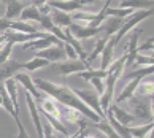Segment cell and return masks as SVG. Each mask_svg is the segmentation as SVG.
Returning <instances> with one entry per match:
<instances>
[{
  "instance_id": "cell-1",
  "label": "cell",
  "mask_w": 154,
  "mask_h": 138,
  "mask_svg": "<svg viewBox=\"0 0 154 138\" xmlns=\"http://www.w3.org/2000/svg\"><path fill=\"white\" fill-rule=\"evenodd\" d=\"M33 84H35L38 87V90H42L45 95L51 97L57 105L73 108V110L81 113L84 118L91 119L94 124L102 121L89 106H86L81 100L78 99V97L75 95V92L72 90V87H67L65 84H57V83H53V81H46V79H43V78H35Z\"/></svg>"
},
{
  "instance_id": "cell-2",
  "label": "cell",
  "mask_w": 154,
  "mask_h": 138,
  "mask_svg": "<svg viewBox=\"0 0 154 138\" xmlns=\"http://www.w3.org/2000/svg\"><path fill=\"white\" fill-rule=\"evenodd\" d=\"M129 106V110L132 111L130 114L135 118L137 122H152V97L149 99V102L145 99H140V97H130V99L125 102Z\"/></svg>"
},
{
  "instance_id": "cell-3",
  "label": "cell",
  "mask_w": 154,
  "mask_h": 138,
  "mask_svg": "<svg viewBox=\"0 0 154 138\" xmlns=\"http://www.w3.org/2000/svg\"><path fill=\"white\" fill-rule=\"evenodd\" d=\"M154 14V11L152 8L151 10H135L130 16H127V18H124V22H122V26L121 29L118 30V33L115 37H113V40H115V43L118 44L119 41L122 40V37L127 33L129 30H132V29L137 26V24H140L141 21H145L146 18H151V16Z\"/></svg>"
},
{
  "instance_id": "cell-4",
  "label": "cell",
  "mask_w": 154,
  "mask_h": 138,
  "mask_svg": "<svg viewBox=\"0 0 154 138\" xmlns=\"http://www.w3.org/2000/svg\"><path fill=\"white\" fill-rule=\"evenodd\" d=\"M72 90L75 92V95L78 97V99L81 100L86 106H89L91 110H92L100 119H106L105 113L102 111V108H100L99 94H97L94 89H75V87H73Z\"/></svg>"
},
{
  "instance_id": "cell-5",
  "label": "cell",
  "mask_w": 154,
  "mask_h": 138,
  "mask_svg": "<svg viewBox=\"0 0 154 138\" xmlns=\"http://www.w3.org/2000/svg\"><path fill=\"white\" fill-rule=\"evenodd\" d=\"M54 70L60 73L62 76H68L72 73H79V72H84V70H89L86 62L81 60V59H68L64 62H57L54 65Z\"/></svg>"
},
{
  "instance_id": "cell-6",
  "label": "cell",
  "mask_w": 154,
  "mask_h": 138,
  "mask_svg": "<svg viewBox=\"0 0 154 138\" xmlns=\"http://www.w3.org/2000/svg\"><path fill=\"white\" fill-rule=\"evenodd\" d=\"M68 30H70L72 37L78 40V41H81V40H88V38H92L95 35H99V33L103 30V27H88V26H81V24H76V22H72L70 26H68Z\"/></svg>"
},
{
  "instance_id": "cell-7",
  "label": "cell",
  "mask_w": 154,
  "mask_h": 138,
  "mask_svg": "<svg viewBox=\"0 0 154 138\" xmlns=\"http://www.w3.org/2000/svg\"><path fill=\"white\" fill-rule=\"evenodd\" d=\"M14 79H16V83H21L22 87H24V90L29 92V94L33 97L35 103H38V102L45 97V94H43L42 90H38V87L33 84V79H32L27 73H16V75H14Z\"/></svg>"
},
{
  "instance_id": "cell-8",
  "label": "cell",
  "mask_w": 154,
  "mask_h": 138,
  "mask_svg": "<svg viewBox=\"0 0 154 138\" xmlns=\"http://www.w3.org/2000/svg\"><path fill=\"white\" fill-rule=\"evenodd\" d=\"M48 5L54 10H59V11H64V13H76V11H91L86 10V7H83L78 0H51L48 2Z\"/></svg>"
},
{
  "instance_id": "cell-9",
  "label": "cell",
  "mask_w": 154,
  "mask_h": 138,
  "mask_svg": "<svg viewBox=\"0 0 154 138\" xmlns=\"http://www.w3.org/2000/svg\"><path fill=\"white\" fill-rule=\"evenodd\" d=\"M24 95H26V102H27V106H29V113H30V118H32V122H33V127L37 130V138H43V124H42V119H40V113H38V106L33 97L29 94V92L24 90Z\"/></svg>"
},
{
  "instance_id": "cell-10",
  "label": "cell",
  "mask_w": 154,
  "mask_h": 138,
  "mask_svg": "<svg viewBox=\"0 0 154 138\" xmlns=\"http://www.w3.org/2000/svg\"><path fill=\"white\" fill-rule=\"evenodd\" d=\"M24 68V62L18 60H11L8 59L7 62L0 64V81H5L8 78H13L16 73H19V70Z\"/></svg>"
},
{
  "instance_id": "cell-11",
  "label": "cell",
  "mask_w": 154,
  "mask_h": 138,
  "mask_svg": "<svg viewBox=\"0 0 154 138\" xmlns=\"http://www.w3.org/2000/svg\"><path fill=\"white\" fill-rule=\"evenodd\" d=\"M143 33V29H137V30L132 32V35H130V40L127 43V51H125V56H127V60H125V65H130L134 67V60H135V56L138 54V51H137V43H138V38L140 35Z\"/></svg>"
},
{
  "instance_id": "cell-12",
  "label": "cell",
  "mask_w": 154,
  "mask_h": 138,
  "mask_svg": "<svg viewBox=\"0 0 154 138\" xmlns=\"http://www.w3.org/2000/svg\"><path fill=\"white\" fill-rule=\"evenodd\" d=\"M115 48H116V43H115V40H113V37H110L103 51H102V54H100V70L106 72V68L111 65L113 56H115Z\"/></svg>"
},
{
  "instance_id": "cell-13",
  "label": "cell",
  "mask_w": 154,
  "mask_h": 138,
  "mask_svg": "<svg viewBox=\"0 0 154 138\" xmlns=\"http://www.w3.org/2000/svg\"><path fill=\"white\" fill-rule=\"evenodd\" d=\"M35 57H42V59H46L49 62H57V60H62L65 57V53H64V46H49L46 49H42L35 54Z\"/></svg>"
},
{
  "instance_id": "cell-14",
  "label": "cell",
  "mask_w": 154,
  "mask_h": 138,
  "mask_svg": "<svg viewBox=\"0 0 154 138\" xmlns=\"http://www.w3.org/2000/svg\"><path fill=\"white\" fill-rule=\"evenodd\" d=\"M108 110L111 111V114H113V118H115L119 124H122V125H125V127H129L130 124H134V122H137L135 121V118L130 114L129 111H125L124 108H121V106H118V105H115V103H111L110 105V108Z\"/></svg>"
},
{
  "instance_id": "cell-15",
  "label": "cell",
  "mask_w": 154,
  "mask_h": 138,
  "mask_svg": "<svg viewBox=\"0 0 154 138\" xmlns=\"http://www.w3.org/2000/svg\"><path fill=\"white\" fill-rule=\"evenodd\" d=\"M140 79L141 78H134V79H129V83H127V86L122 89V92L119 94L116 99H115V105H118V106H121L122 103H125L130 97H134V94H135V89H137V86H138V83H140Z\"/></svg>"
},
{
  "instance_id": "cell-16",
  "label": "cell",
  "mask_w": 154,
  "mask_h": 138,
  "mask_svg": "<svg viewBox=\"0 0 154 138\" xmlns=\"http://www.w3.org/2000/svg\"><path fill=\"white\" fill-rule=\"evenodd\" d=\"M122 22H124V19L115 18V16H110V18H106L103 22H102V27H103V32H105L103 37H106V38L115 37L116 33H118V30L121 29Z\"/></svg>"
},
{
  "instance_id": "cell-17",
  "label": "cell",
  "mask_w": 154,
  "mask_h": 138,
  "mask_svg": "<svg viewBox=\"0 0 154 138\" xmlns=\"http://www.w3.org/2000/svg\"><path fill=\"white\" fill-rule=\"evenodd\" d=\"M27 7L26 3L19 2V0H7V11H5V16L10 21H14L16 18H19L21 11Z\"/></svg>"
},
{
  "instance_id": "cell-18",
  "label": "cell",
  "mask_w": 154,
  "mask_h": 138,
  "mask_svg": "<svg viewBox=\"0 0 154 138\" xmlns=\"http://www.w3.org/2000/svg\"><path fill=\"white\" fill-rule=\"evenodd\" d=\"M59 111H60V121L65 124H78L83 116L79 111L68 106H62V105H59Z\"/></svg>"
},
{
  "instance_id": "cell-19",
  "label": "cell",
  "mask_w": 154,
  "mask_h": 138,
  "mask_svg": "<svg viewBox=\"0 0 154 138\" xmlns=\"http://www.w3.org/2000/svg\"><path fill=\"white\" fill-rule=\"evenodd\" d=\"M152 75H149V76H145L140 79L138 86H137L135 89V97H152Z\"/></svg>"
},
{
  "instance_id": "cell-20",
  "label": "cell",
  "mask_w": 154,
  "mask_h": 138,
  "mask_svg": "<svg viewBox=\"0 0 154 138\" xmlns=\"http://www.w3.org/2000/svg\"><path fill=\"white\" fill-rule=\"evenodd\" d=\"M49 18L51 21H53L54 26H57L59 29H65L72 24V18L68 13H64V11H59V10H51L49 13Z\"/></svg>"
},
{
  "instance_id": "cell-21",
  "label": "cell",
  "mask_w": 154,
  "mask_h": 138,
  "mask_svg": "<svg viewBox=\"0 0 154 138\" xmlns=\"http://www.w3.org/2000/svg\"><path fill=\"white\" fill-rule=\"evenodd\" d=\"M40 19H42V13H40L38 7H35V5H32V3L27 5L19 14V21H22V22H29V21L40 22Z\"/></svg>"
},
{
  "instance_id": "cell-22",
  "label": "cell",
  "mask_w": 154,
  "mask_h": 138,
  "mask_svg": "<svg viewBox=\"0 0 154 138\" xmlns=\"http://www.w3.org/2000/svg\"><path fill=\"white\" fill-rule=\"evenodd\" d=\"M154 2L152 0H122L119 8H130V10H151Z\"/></svg>"
},
{
  "instance_id": "cell-23",
  "label": "cell",
  "mask_w": 154,
  "mask_h": 138,
  "mask_svg": "<svg viewBox=\"0 0 154 138\" xmlns=\"http://www.w3.org/2000/svg\"><path fill=\"white\" fill-rule=\"evenodd\" d=\"M154 129V124L152 122H148V124H143V125H135V127H127L129 130V135L130 138H145L149 132H152Z\"/></svg>"
},
{
  "instance_id": "cell-24",
  "label": "cell",
  "mask_w": 154,
  "mask_h": 138,
  "mask_svg": "<svg viewBox=\"0 0 154 138\" xmlns=\"http://www.w3.org/2000/svg\"><path fill=\"white\" fill-rule=\"evenodd\" d=\"M106 41H108V38L106 37H102L100 40H97L95 41V46H94V49H92V53L91 54H88V57H86V65H88V68H91V64L99 57L100 54H102V51H103V48H105V44H106Z\"/></svg>"
},
{
  "instance_id": "cell-25",
  "label": "cell",
  "mask_w": 154,
  "mask_h": 138,
  "mask_svg": "<svg viewBox=\"0 0 154 138\" xmlns=\"http://www.w3.org/2000/svg\"><path fill=\"white\" fill-rule=\"evenodd\" d=\"M10 30L21 32V33H35L37 29L30 24H27V22H22V21H11L10 22Z\"/></svg>"
},
{
  "instance_id": "cell-26",
  "label": "cell",
  "mask_w": 154,
  "mask_h": 138,
  "mask_svg": "<svg viewBox=\"0 0 154 138\" xmlns=\"http://www.w3.org/2000/svg\"><path fill=\"white\" fill-rule=\"evenodd\" d=\"M94 125H95V129H99L102 132V133H105L106 138H119V135L115 132V129L111 127V124L108 122L106 119H102L99 122H95Z\"/></svg>"
},
{
  "instance_id": "cell-27",
  "label": "cell",
  "mask_w": 154,
  "mask_h": 138,
  "mask_svg": "<svg viewBox=\"0 0 154 138\" xmlns=\"http://www.w3.org/2000/svg\"><path fill=\"white\" fill-rule=\"evenodd\" d=\"M49 64H51V62L46 60V59H42V57H33L32 60L24 62V68H26V70H29V72H35V70L43 68V67H48Z\"/></svg>"
},
{
  "instance_id": "cell-28",
  "label": "cell",
  "mask_w": 154,
  "mask_h": 138,
  "mask_svg": "<svg viewBox=\"0 0 154 138\" xmlns=\"http://www.w3.org/2000/svg\"><path fill=\"white\" fill-rule=\"evenodd\" d=\"M154 72V65H149V67H143L140 68V70L137 72H130L129 75H122L121 79H134V78H145V76H149V75H152Z\"/></svg>"
},
{
  "instance_id": "cell-29",
  "label": "cell",
  "mask_w": 154,
  "mask_h": 138,
  "mask_svg": "<svg viewBox=\"0 0 154 138\" xmlns=\"http://www.w3.org/2000/svg\"><path fill=\"white\" fill-rule=\"evenodd\" d=\"M13 46H14V43L10 41V40H7V43L0 48V64H3V62H7L10 59V54H11V51H13Z\"/></svg>"
},
{
  "instance_id": "cell-30",
  "label": "cell",
  "mask_w": 154,
  "mask_h": 138,
  "mask_svg": "<svg viewBox=\"0 0 154 138\" xmlns=\"http://www.w3.org/2000/svg\"><path fill=\"white\" fill-rule=\"evenodd\" d=\"M138 64V65H145V67H149L154 65V57L152 56H143V54H137L135 56V60H134V65Z\"/></svg>"
},
{
  "instance_id": "cell-31",
  "label": "cell",
  "mask_w": 154,
  "mask_h": 138,
  "mask_svg": "<svg viewBox=\"0 0 154 138\" xmlns=\"http://www.w3.org/2000/svg\"><path fill=\"white\" fill-rule=\"evenodd\" d=\"M89 83L94 86V90H95L99 95L103 94V90H105V81H103L102 78H91Z\"/></svg>"
},
{
  "instance_id": "cell-32",
  "label": "cell",
  "mask_w": 154,
  "mask_h": 138,
  "mask_svg": "<svg viewBox=\"0 0 154 138\" xmlns=\"http://www.w3.org/2000/svg\"><path fill=\"white\" fill-rule=\"evenodd\" d=\"M43 138H57V135H56V130L51 127L48 122L43 124Z\"/></svg>"
},
{
  "instance_id": "cell-33",
  "label": "cell",
  "mask_w": 154,
  "mask_h": 138,
  "mask_svg": "<svg viewBox=\"0 0 154 138\" xmlns=\"http://www.w3.org/2000/svg\"><path fill=\"white\" fill-rule=\"evenodd\" d=\"M64 53H65V57H67V59H78L75 49H73L68 43H64Z\"/></svg>"
},
{
  "instance_id": "cell-34",
  "label": "cell",
  "mask_w": 154,
  "mask_h": 138,
  "mask_svg": "<svg viewBox=\"0 0 154 138\" xmlns=\"http://www.w3.org/2000/svg\"><path fill=\"white\" fill-rule=\"evenodd\" d=\"M152 44H154V38L149 37V40H146L143 44L137 48V51H138V53H140V51H146V49H149V51H151V49H152Z\"/></svg>"
},
{
  "instance_id": "cell-35",
  "label": "cell",
  "mask_w": 154,
  "mask_h": 138,
  "mask_svg": "<svg viewBox=\"0 0 154 138\" xmlns=\"http://www.w3.org/2000/svg\"><path fill=\"white\" fill-rule=\"evenodd\" d=\"M32 2V5H35V7H43V5H46L48 3V0H30Z\"/></svg>"
},
{
  "instance_id": "cell-36",
  "label": "cell",
  "mask_w": 154,
  "mask_h": 138,
  "mask_svg": "<svg viewBox=\"0 0 154 138\" xmlns=\"http://www.w3.org/2000/svg\"><path fill=\"white\" fill-rule=\"evenodd\" d=\"M79 3L83 5V7H86V5H91V3H94V2H97V0H78Z\"/></svg>"
},
{
  "instance_id": "cell-37",
  "label": "cell",
  "mask_w": 154,
  "mask_h": 138,
  "mask_svg": "<svg viewBox=\"0 0 154 138\" xmlns=\"http://www.w3.org/2000/svg\"><path fill=\"white\" fill-rule=\"evenodd\" d=\"M7 43V38H5V35L3 33H0V48H2V46Z\"/></svg>"
},
{
  "instance_id": "cell-38",
  "label": "cell",
  "mask_w": 154,
  "mask_h": 138,
  "mask_svg": "<svg viewBox=\"0 0 154 138\" xmlns=\"http://www.w3.org/2000/svg\"><path fill=\"white\" fill-rule=\"evenodd\" d=\"M0 106H2V95H0Z\"/></svg>"
},
{
  "instance_id": "cell-39",
  "label": "cell",
  "mask_w": 154,
  "mask_h": 138,
  "mask_svg": "<svg viewBox=\"0 0 154 138\" xmlns=\"http://www.w3.org/2000/svg\"><path fill=\"white\" fill-rule=\"evenodd\" d=\"M0 10H2V0H0Z\"/></svg>"
},
{
  "instance_id": "cell-40",
  "label": "cell",
  "mask_w": 154,
  "mask_h": 138,
  "mask_svg": "<svg viewBox=\"0 0 154 138\" xmlns=\"http://www.w3.org/2000/svg\"><path fill=\"white\" fill-rule=\"evenodd\" d=\"M149 138H152V135H151V132H149Z\"/></svg>"
},
{
  "instance_id": "cell-41",
  "label": "cell",
  "mask_w": 154,
  "mask_h": 138,
  "mask_svg": "<svg viewBox=\"0 0 154 138\" xmlns=\"http://www.w3.org/2000/svg\"><path fill=\"white\" fill-rule=\"evenodd\" d=\"M89 138H95V136H89Z\"/></svg>"
},
{
  "instance_id": "cell-42",
  "label": "cell",
  "mask_w": 154,
  "mask_h": 138,
  "mask_svg": "<svg viewBox=\"0 0 154 138\" xmlns=\"http://www.w3.org/2000/svg\"><path fill=\"white\" fill-rule=\"evenodd\" d=\"M22 2H27V0H22Z\"/></svg>"
}]
</instances>
